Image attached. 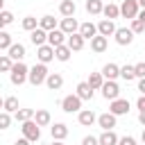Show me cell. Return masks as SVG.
<instances>
[{
    "instance_id": "cell-1",
    "label": "cell",
    "mask_w": 145,
    "mask_h": 145,
    "mask_svg": "<svg viewBox=\"0 0 145 145\" xmlns=\"http://www.w3.org/2000/svg\"><path fill=\"white\" fill-rule=\"evenodd\" d=\"M48 66L45 63H34L32 68H29V75H27V82L32 84V86H41V84H45V79H48Z\"/></svg>"
},
{
    "instance_id": "cell-2",
    "label": "cell",
    "mask_w": 145,
    "mask_h": 145,
    "mask_svg": "<svg viewBox=\"0 0 145 145\" xmlns=\"http://www.w3.org/2000/svg\"><path fill=\"white\" fill-rule=\"evenodd\" d=\"M27 75H29V68H27L23 61H14V66H11V72H9V79H11V84H14V86H20V84H25V82H27Z\"/></svg>"
},
{
    "instance_id": "cell-3",
    "label": "cell",
    "mask_w": 145,
    "mask_h": 145,
    "mask_svg": "<svg viewBox=\"0 0 145 145\" xmlns=\"http://www.w3.org/2000/svg\"><path fill=\"white\" fill-rule=\"evenodd\" d=\"M82 97L75 93V95H66L63 100H61V109L66 111V113H79L82 111Z\"/></svg>"
},
{
    "instance_id": "cell-4",
    "label": "cell",
    "mask_w": 145,
    "mask_h": 145,
    "mask_svg": "<svg viewBox=\"0 0 145 145\" xmlns=\"http://www.w3.org/2000/svg\"><path fill=\"white\" fill-rule=\"evenodd\" d=\"M20 129H23V136H25L27 140H32V143H36V140L41 138V127L36 125L34 118H32V120H25Z\"/></svg>"
},
{
    "instance_id": "cell-5",
    "label": "cell",
    "mask_w": 145,
    "mask_h": 145,
    "mask_svg": "<svg viewBox=\"0 0 145 145\" xmlns=\"http://www.w3.org/2000/svg\"><path fill=\"white\" fill-rule=\"evenodd\" d=\"M138 11H140L138 0H122V5H120V16L134 20V18H138Z\"/></svg>"
},
{
    "instance_id": "cell-6",
    "label": "cell",
    "mask_w": 145,
    "mask_h": 145,
    "mask_svg": "<svg viewBox=\"0 0 145 145\" xmlns=\"http://www.w3.org/2000/svg\"><path fill=\"white\" fill-rule=\"evenodd\" d=\"M102 95H104V100H116V97H120V86L116 84V79H104V84H102Z\"/></svg>"
},
{
    "instance_id": "cell-7",
    "label": "cell",
    "mask_w": 145,
    "mask_h": 145,
    "mask_svg": "<svg viewBox=\"0 0 145 145\" xmlns=\"http://www.w3.org/2000/svg\"><path fill=\"white\" fill-rule=\"evenodd\" d=\"M109 111H111L113 116H125V113H129V100H122V97H116V100H111V106H109Z\"/></svg>"
},
{
    "instance_id": "cell-8",
    "label": "cell",
    "mask_w": 145,
    "mask_h": 145,
    "mask_svg": "<svg viewBox=\"0 0 145 145\" xmlns=\"http://www.w3.org/2000/svg\"><path fill=\"white\" fill-rule=\"evenodd\" d=\"M59 29H61V32H66V34H75V32H79V23H77V18H75V16H66V18H61Z\"/></svg>"
},
{
    "instance_id": "cell-9",
    "label": "cell",
    "mask_w": 145,
    "mask_h": 145,
    "mask_svg": "<svg viewBox=\"0 0 145 145\" xmlns=\"http://www.w3.org/2000/svg\"><path fill=\"white\" fill-rule=\"evenodd\" d=\"M113 36H116V43H118V45H129V43L134 41V32H131L129 27H118Z\"/></svg>"
},
{
    "instance_id": "cell-10",
    "label": "cell",
    "mask_w": 145,
    "mask_h": 145,
    "mask_svg": "<svg viewBox=\"0 0 145 145\" xmlns=\"http://www.w3.org/2000/svg\"><path fill=\"white\" fill-rule=\"evenodd\" d=\"M66 41H68V34H66V32H61L59 27L48 32V43H50L52 48H57V45H63Z\"/></svg>"
},
{
    "instance_id": "cell-11",
    "label": "cell",
    "mask_w": 145,
    "mask_h": 145,
    "mask_svg": "<svg viewBox=\"0 0 145 145\" xmlns=\"http://www.w3.org/2000/svg\"><path fill=\"white\" fill-rule=\"evenodd\" d=\"M36 57H39V61H41V63H50V61L54 59V48H52L50 43L39 45V48H36Z\"/></svg>"
},
{
    "instance_id": "cell-12",
    "label": "cell",
    "mask_w": 145,
    "mask_h": 145,
    "mask_svg": "<svg viewBox=\"0 0 145 145\" xmlns=\"http://www.w3.org/2000/svg\"><path fill=\"white\" fill-rule=\"evenodd\" d=\"M77 120H79V125H84V127H93V125L97 122V116H95L93 109H82V111L77 113Z\"/></svg>"
},
{
    "instance_id": "cell-13",
    "label": "cell",
    "mask_w": 145,
    "mask_h": 145,
    "mask_svg": "<svg viewBox=\"0 0 145 145\" xmlns=\"http://www.w3.org/2000/svg\"><path fill=\"white\" fill-rule=\"evenodd\" d=\"M116 29H118V27H116V23H113V20H109V18H102V20L97 23V34H102V36H106V39H109V36H113V34H116Z\"/></svg>"
},
{
    "instance_id": "cell-14",
    "label": "cell",
    "mask_w": 145,
    "mask_h": 145,
    "mask_svg": "<svg viewBox=\"0 0 145 145\" xmlns=\"http://www.w3.org/2000/svg\"><path fill=\"white\" fill-rule=\"evenodd\" d=\"M84 43H86V39H84L79 32H75V34H68V41H66V45H68L72 52H79V50L84 48Z\"/></svg>"
},
{
    "instance_id": "cell-15",
    "label": "cell",
    "mask_w": 145,
    "mask_h": 145,
    "mask_svg": "<svg viewBox=\"0 0 145 145\" xmlns=\"http://www.w3.org/2000/svg\"><path fill=\"white\" fill-rule=\"evenodd\" d=\"M29 41L39 48V45H45L48 43V32L43 29V27H36V29H32L29 32Z\"/></svg>"
},
{
    "instance_id": "cell-16",
    "label": "cell",
    "mask_w": 145,
    "mask_h": 145,
    "mask_svg": "<svg viewBox=\"0 0 145 145\" xmlns=\"http://www.w3.org/2000/svg\"><path fill=\"white\" fill-rule=\"evenodd\" d=\"M116 118H118V116H113L111 111H109V113H100V116H97V125H100L104 131H109V129L116 127Z\"/></svg>"
},
{
    "instance_id": "cell-17",
    "label": "cell",
    "mask_w": 145,
    "mask_h": 145,
    "mask_svg": "<svg viewBox=\"0 0 145 145\" xmlns=\"http://www.w3.org/2000/svg\"><path fill=\"white\" fill-rule=\"evenodd\" d=\"M45 86H48L50 91H59V88L63 86V75H61V72H50L48 79H45Z\"/></svg>"
},
{
    "instance_id": "cell-18",
    "label": "cell",
    "mask_w": 145,
    "mask_h": 145,
    "mask_svg": "<svg viewBox=\"0 0 145 145\" xmlns=\"http://www.w3.org/2000/svg\"><path fill=\"white\" fill-rule=\"evenodd\" d=\"M106 48H109V41H106V36L97 34V36H93V39H91V50H93V52H97V54H100V52H104Z\"/></svg>"
},
{
    "instance_id": "cell-19",
    "label": "cell",
    "mask_w": 145,
    "mask_h": 145,
    "mask_svg": "<svg viewBox=\"0 0 145 145\" xmlns=\"http://www.w3.org/2000/svg\"><path fill=\"white\" fill-rule=\"evenodd\" d=\"M75 11H77V5H75V0H61L59 2V14L66 18V16H75Z\"/></svg>"
},
{
    "instance_id": "cell-20",
    "label": "cell",
    "mask_w": 145,
    "mask_h": 145,
    "mask_svg": "<svg viewBox=\"0 0 145 145\" xmlns=\"http://www.w3.org/2000/svg\"><path fill=\"white\" fill-rule=\"evenodd\" d=\"M79 34H82L86 41H91L93 36H97V25H95V23H82V25H79Z\"/></svg>"
},
{
    "instance_id": "cell-21",
    "label": "cell",
    "mask_w": 145,
    "mask_h": 145,
    "mask_svg": "<svg viewBox=\"0 0 145 145\" xmlns=\"http://www.w3.org/2000/svg\"><path fill=\"white\" fill-rule=\"evenodd\" d=\"M7 52H9V57H11L14 61H23V59H25V45H23V43H11Z\"/></svg>"
},
{
    "instance_id": "cell-22",
    "label": "cell",
    "mask_w": 145,
    "mask_h": 145,
    "mask_svg": "<svg viewBox=\"0 0 145 145\" xmlns=\"http://www.w3.org/2000/svg\"><path fill=\"white\" fill-rule=\"evenodd\" d=\"M50 134H52L54 140H63V138L68 136V127H66L63 122H54V125L50 127Z\"/></svg>"
},
{
    "instance_id": "cell-23",
    "label": "cell",
    "mask_w": 145,
    "mask_h": 145,
    "mask_svg": "<svg viewBox=\"0 0 145 145\" xmlns=\"http://www.w3.org/2000/svg\"><path fill=\"white\" fill-rule=\"evenodd\" d=\"M34 120H36V125H39V127H48V125H50V120H52V116H50V111H48V109H36Z\"/></svg>"
},
{
    "instance_id": "cell-24",
    "label": "cell",
    "mask_w": 145,
    "mask_h": 145,
    "mask_svg": "<svg viewBox=\"0 0 145 145\" xmlns=\"http://www.w3.org/2000/svg\"><path fill=\"white\" fill-rule=\"evenodd\" d=\"M97 140H100V145H118V136H116V131H113V129L102 131V134L97 136Z\"/></svg>"
},
{
    "instance_id": "cell-25",
    "label": "cell",
    "mask_w": 145,
    "mask_h": 145,
    "mask_svg": "<svg viewBox=\"0 0 145 145\" xmlns=\"http://www.w3.org/2000/svg\"><path fill=\"white\" fill-rule=\"evenodd\" d=\"M102 75H104V79H116V77H120V66L118 63H106L102 68Z\"/></svg>"
},
{
    "instance_id": "cell-26",
    "label": "cell",
    "mask_w": 145,
    "mask_h": 145,
    "mask_svg": "<svg viewBox=\"0 0 145 145\" xmlns=\"http://www.w3.org/2000/svg\"><path fill=\"white\" fill-rule=\"evenodd\" d=\"M86 82H88V86H91L93 91H100L102 84H104V75H102V72H91Z\"/></svg>"
},
{
    "instance_id": "cell-27",
    "label": "cell",
    "mask_w": 145,
    "mask_h": 145,
    "mask_svg": "<svg viewBox=\"0 0 145 145\" xmlns=\"http://www.w3.org/2000/svg\"><path fill=\"white\" fill-rule=\"evenodd\" d=\"M75 93H77L82 100H91V97H93V88L88 86V82H79L77 88H75Z\"/></svg>"
},
{
    "instance_id": "cell-28",
    "label": "cell",
    "mask_w": 145,
    "mask_h": 145,
    "mask_svg": "<svg viewBox=\"0 0 145 145\" xmlns=\"http://www.w3.org/2000/svg\"><path fill=\"white\" fill-rule=\"evenodd\" d=\"M39 27H43L45 32L57 29V18H54V16H50V14H45L43 18H39Z\"/></svg>"
},
{
    "instance_id": "cell-29",
    "label": "cell",
    "mask_w": 145,
    "mask_h": 145,
    "mask_svg": "<svg viewBox=\"0 0 145 145\" xmlns=\"http://www.w3.org/2000/svg\"><path fill=\"white\" fill-rule=\"evenodd\" d=\"M70 54H72V50H70L66 43L54 48V59H59V61H68V59H70Z\"/></svg>"
},
{
    "instance_id": "cell-30",
    "label": "cell",
    "mask_w": 145,
    "mask_h": 145,
    "mask_svg": "<svg viewBox=\"0 0 145 145\" xmlns=\"http://www.w3.org/2000/svg\"><path fill=\"white\" fill-rule=\"evenodd\" d=\"M102 14H104V18L113 20V18H118V16H120V7H118V5H113V2H109V5H104Z\"/></svg>"
},
{
    "instance_id": "cell-31",
    "label": "cell",
    "mask_w": 145,
    "mask_h": 145,
    "mask_svg": "<svg viewBox=\"0 0 145 145\" xmlns=\"http://www.w3.org/2000/svg\"><path fill=\"white\" fill-rule=\"evenodd\" d=\"M102 9H104L102 0H86V11H88L91 16H97V14H102Z\"/></svg>"
},
{
    "instance_id": "cell-32",
    "label": "cell",
    "mask_w": 145,
    "mask_h": 145,
    "mask_svg": "<svg viewBox=\"0 0 145 145\" xmlns=\"http://www.w3.org/2000/svg\"><path fill=\"white\" fill-rule=\"evenodd\" d=\"M34 113H36V109H18V111L14 113V118H16L18 122H25V120H32Z\"/></svg>"
},
{
    "instance_id": "cell-33",
    "label": "cell",
    "mask_w": 145,
    "mask_h": 145,
    "mask_svg": "<svg viewBox=\"0 0 145 145\" xmlns=\"http://www.w3.org/2000/svg\"><path fill=\"white\" fill-rule=\"evenodd\" d=\"M20 106H18V97H14V95H9V97H5V111L7 113H16Z\"/></svg>"
},
{
    "instance_id": "cell-34",
    "label": "cell",
    "mask_w": 145,
    "mask_h": 145,
    "mask_svg": "<svg viewBox=\"0 0 145 145\" xmlns=\"http://www.w3.org/2000/svg\"><path fill=\"white\" fill-rule=\"evenodd\" d=\"M120 77H122L125 82L136 79V70H134V66H120Z\"/></svg>"
},
{
    "instance_id": "cell-35",
    "label": "cell",
    "mask_w": 145,
    "mask_h": 145,
    "mask_svg": "<svg viewBox=\"0 0 145 145\" xmlns=\"http://www.w3.org/2000/svg\"><path fill=\"white\" fill-rule=\"evenodd\" d=\"M11 66H14V59L9 54H0V72H11Z\"/></svg>"
},
{
    "instance_id": "cell-36",
    "label": "cell",
    "mask_w": 145,
    "mask_h": 145,
    "mask_svg": "<svg viewBox=\"0 0 145 145\" xmlns=\"http://www.w3.org/2000/svg\"><path fill=\"white\" fill-rule=\"evenodd\" d=\"M39 27V20L34 18V16H25L23 18V29L25 32H32V29H36Z\"/></svg>"
},
{
    "instance_id": "cell-37",
    "label": "cell",
    "mask_w": 145,
    "mask_h": 145,
    "mask_svg": "<svg viewBox=\"0 0 145 145\" xmlns=\"http://www.w3.org/2000/svg\"><path fill=\"white\" fill-rule=\"evenodd\" d=\"M11 43H14V41H11V34L5 32V29H0V50H9Z\"/></svg>"
},
{
    "instance_id": "cell-38",
    "label": "cell",
    "mask_w": 145,
    "mask_h": 145,
    "mask_svg": "<svg viewBox=\"0 0 145 145\" xmlns=\"http://www.w3.org/2000/svg\"><path fill=\"white\" fill-rule=\"evenodd\" d=\"M129 29H131L134 34H143V32H145V23H143L140 18H134V20H131V27H129Z\"/></svg>"
},
{
    "instance_id": "cell-39",
    "label": "cell",
    "mask_w": 145,
    "mask_h": 145,
    "mask_svg": "<svg viewBox=\"0 0 145 145\" xmlns=\"http://www.w3.org/2000/svg\"><path fill=\"white\" fill-rule=\"evenodd\" d=\"M9 125H11V113H7L2 109L0 111V129H9Z\"/></svg>"
},
{
    "instance_id": "cell-40",
    "label": "cell",
    "mask_w": 145,
    "mask_h": 145,
    "mask_svg": "<svg viewBox=\"0 0 145 145\" xmlns=\"http://www.w3.org/2000/svg\"><path fill=\"white\" fill-rule=\"evenodd\" d=\"M0 18H2V23H5V25H11V23H14V14H11V11H7V9H2V11H0Z\"/></svg>"
},
{
    "instance_id": "cell-41",
    "label": "cell",
    "mask_w": 145,
    "mask_h": 145,
    "mask_svg": "<svg viewBox=\"0 0 145 145\" xmlns=\"http://www.w3.org/2000/svg\"><path fill=\"white\" fill-rule=\"evenodd\" d=\"M134 70H136V77H138V79H140V77H145V61L136 63V66H134Z\"/></svg>"
},
{
    "instance_id": "cell-42",
    "label": "cell",
    "mask_w": 145,
    "mask_h": 145,
    "mask_svg": "<svg viewBox=\"0 0 145 145\" xmlns=\"http://www.w3.org/2000/svg\"><path fill=\"white\" fill-rule=\"evenodd\" d=\"M118 145H136V138L134 136H122V138H118Z\"/></svg>"
},
{
    "instance_id": "cell-43",
    "label": "cell",
    "mask_w": 145,
    "mask_h": 145,
    "mask_svg": "<svg viewBox=\"0 0 145 145\" xmlns=\"http://www.w3.org/2000/svg\"><path fill=\"white\" fill-rule=\"evenodd\" d=\"M82 145H100V140H97V136H84Z\"/></svg>"
},
{
    "instance_id": "cell-44",
    "label": "cell",
    "mask_w": 145,
    "mask_h": 145,
    "mask_svg": "<svg viewBox=\"0 0 145 145\" xmlns=\"http://www.w3.org/2000/svg\"><path fill=\"white\" fill-rule=\"evenodd\" d=\"M136 106H138V111H145V95H140L136 100Z\"/></svg>"
},
{
    "instance_id": "cell-45",
    "label": "cell",
    "mask_w": 145,
    "mask_h": 145,
    "mask_svg": "<svg viewBox=\"0 0 145 145\" xmlns=\"http://www.w3.org/2000/svg\"><path fill=\"white\" fill-rule=\"evenodd\" d=\"M138 91H140V95H145V77L138 79Z\"/></svg>"
},
{
    "instance_id": "cell-46",
    "label": "cell",
    "mask_w": 145,
    "mask_h": 145,
    "mask_svg": "<svg viewBox=\"0 0 145 145\" xmlns=\"http://www.w3.org/2000/svg\"><path fill=\"white\" fill-rule=\"evenodd\" d=\"M29 143H32V140H27V138H25V136H23V138H18V140H16V143H14V145H29Z\"/></svg>"
},
{
    "instance_id": "cell-47",
    "label": "cell",
    "mask_w": 145,
    "mask_h": 145,
    "mask_svg": "<svg viewBox=\"0 0 145 145\" xmlns=\"http://www.w3.org/2000/svg\"><path fill=\"white\" fill-rule=\"evenodd\" d=\"M138 122L145 127V111H138Z\"/></svg>"
},
{
    "instance_id": "cell-48",
    "label": "cell",
    "mask_w": 145,
    "mask_h": 145,
    "mask_svg": "<svg viewBox=\"0 0 145 145\" xmlns=\"http://www.w3.org/2000/svg\"><path fill=\"white\" fill-rule=\"evenodd\" d=\"M138 18H140V20L145 23V9H140V11H138Z\"/></svg>"
},
{
    "instance_id": "cell-49",
    "label": "cell",
    "mask_w": 145,
    "mask_h": 145,
    "mask_svg": "<svg viewBox=\"0 0 145 145\" xmlns=\"http://www.w3.org/2000/svg\"><path fill=\"white\" fill-rule=\"evenodd\" d=\"M5 109V97H0V111Z\"/></svg>"
},
{
    "instance_id": "cell-50",
    "label": "cell",
    "mask_w": 145,
    "mask_h": 145,
    "mask_svg": "<svg viewBox=\"0 0 145 145\" xmlns=\"http://www.w3.org/2000/svg\"><path fill=\"white\" fill-rule=\"evenodd\" d=\"M140 140H143V145H145V127H143V134H140Z\"/></svg>"
},
{
    "instance_id": "cell-51",
    "label": "cell",
    "mask_w": 145,
    "mask_h": 145,
    "mask_svg": "<svg viewBox=\"0 0 145 145\" xmlns=\"http://www.w3.org/2000/svg\"><path fill=\"white\" fill-rule=\"evenodd\" d=\"M138 5H140V9H145V0H138Z\"/></svg>"
},
{
    "instance_id": "cell-52",
    "label": "cell",
    "mask_w": 145,
    "mask_h": 145,
    "mask_svg": "<svg viewBox=\"0 0 145 145\" xmlns=\"http://www.w3.org/2000/svg\"><path fill=\"white\" fill-rule=\"evenodd\" d=\"M52 145H63V143L61 140H52Z\"/></svg>"
},
{
    "instance_id": "cell-53",
    "label": "cell",
    "mask_w": 145,
    "mask_h": 145,
    "mask_svg": "<svg viewBox=\"0 0 145 145\" xmlns=\"http://www.w3.org/2000/svg\"><path fill=\"white\" fill-rule=\"evenodd\" d=\"M0 29H5V23H2V18H0Z\"/></svg>"
},
{
    "instance_id": "cell-54",
    "label": "cell",
    "mask_w": 145,
    "mask_h": 145,
    "mask_svg": "<svg viewBox=\"0 0 145 145\" xmlns=\"http://www.w3.org/2000/svg\"><path fill=\"white\" fill-rule=\"evenodd\" d=\"M2 7H5V0H0V11H2Z\"/></svg>"
},
{
    "instance_id": "cell-55",
    "label": "cell",
    "mask_w": 145,
    "mask_h": 145,
    "mask_svg": "<svg viewBox=\"0 0 145 145\" xmlns=\"http://www.w3.org/2000/svg\"><path fill=\"white\" fill-rule=\"evenodd\" d=\"M59 2H61V0H59Z\"/></svg>"
}]
</instances>
